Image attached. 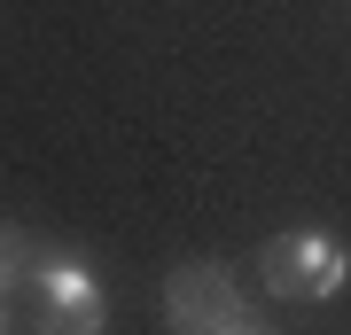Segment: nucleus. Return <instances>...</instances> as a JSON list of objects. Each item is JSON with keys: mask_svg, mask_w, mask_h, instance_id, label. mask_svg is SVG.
Wrapping results in <instances>:
<instances>
[{"mask_svg": "<svg viewBox=\"0 0 351 335\" xmlns=\"http://www.w3.org/2000/svg\"><path fill=\"white\" fill-rule=\"evenodd\" d=\"M32 335H110L101 273L78 249H39V265H32Z\"/></svg>", "mask_w": 351, "mask_h": 335, "instance_id": "nucleus-2", "label": "nucleus"}, {"mask_svg": "<svg viewBox=\"0 0 351 335\" xmlns=\"http://www.w3.org/2000/svg\"><path fill=\"white\" fill-rule=\"evenodd\" d=\"M164 320H172V335H219L242 320V281L226 273L219 258H195L180 265L172 281H164Z\"/></svg>", "mask_w": 351, "mask_h": 335, "instance_id": "nucleus-3", "label": "nucleus"}, {"mask_svg": "<svg viewBox=\"0 0 351 335\" xmlns=\"http://www.w3.org/2000/svg\"><path fill=\"white\" fill-rule=\"evenodd\" d=\"M32 265H39V242H32L16 219H0V297L32 304Z\"/></svg>", "mask_w": 351, "mask_h": 335, "instance_id": "nucleus-4", "label": "nucleus"}, {"mask_svg": "<svg viewBox=\"0 0 351 335\" xmlns=\"http://www.w3.org/2000/svg\"><path fill=\"white\" fill-rule=\"evenodd\" d=\"M219 335H274V327H265V320H250V312H242V320H234V327H219Z\"/></svg>", "mask_w": 351, "mask_h": 335, "instance_id": "nucleus-5", "label": "nucleus"}, {"mask_svg": "<svg viewBox=\"0 0 351 335\" xmlns=\"http://www.w3.org/2000/svg\"><path fill=\"white\" fill-rule=\"evenodd\" d=\"M258 281H265V297H281V304H328L351 281V249L328 234V226H289V234H274L258 249Z\"/></svg>", "mask_w": 351, "mask_h": 335, "instance_id": "nucleus-1", "label": "nucleus"}]
</instances>
